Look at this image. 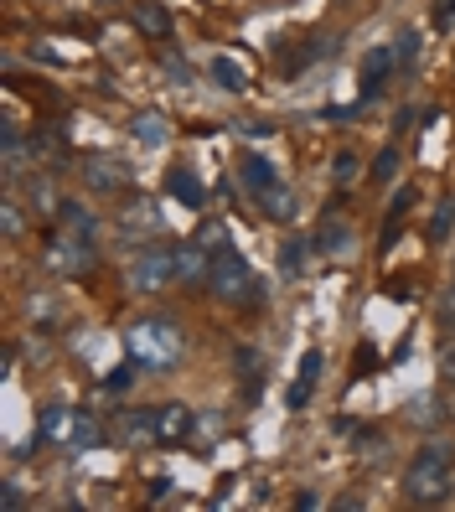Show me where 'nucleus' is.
<instances>
[{
  "mask_svg": "<svg viewBox=\"0 0 455 512\" xmlns=\"http://www.w3.org/2000/svg\"><path fill=\"white\" fill-rule=\"evenodd\" d=\"M125 352L140 373H176L187 357V337H181L176 316H135L125 331Z\"/></svg>",
  "mask_w": 455,
  "mask_h": 512,
  "instance_id": "nucleus-1",
  "label": "nucleus"
},
{
  "mask_svg": "<svg viewBox=\"0 0 455 512\" xmlns=\"http://www.w3.org/2000/svg\"><path fill=\"white\" fill-rule=\"evenodd\" d=\"M455 492V466H450V450L445 445H424L419 456L404 471V502L409 507H440Z\"/></svg>",
  "mask_w": 455,
  "mask_h": 512,
  "instance_id": "nucleus-2",
  "label": "nucleus"
},
{
  "mask_svg": "<svg viewBox=\"0 0 455 512\" xmlns=\"http://www.w3.org/2000/svg\"><path fill=\"white\" fill-rule=\"evenodd\" d=\"M42 264H47V275H57V280H83V275H94L99 249H94V238H88V233H68L63 228L57 238H47Z\"/></svg>",
  "mask_w": 455,
  "mask_h": 512,
  "instance_id": "nucleus-3",
  "label": "nucleus"
},
{
  "mask_svg": "<svg viewBox=\"0 0 455 512\" xmlns=\"http://www.w3.org/2000/svg\"><path fill=\"white\" fill-rule=\"evenodd\" d=\"M249 285H254V280H249L244 254H233V249L212 254V269H207V295H212V300H223V306H244V300H254Z\"/></svg>",
  "mask_w": 455,
  "mask_h": 512,
  "instance_id": "nucleus-4",
  "label": "nucleus"
},
{
  "mask_svg": "<svg viewBox=\"0 0 455 512\" xmlns=\"http://www.w3.org/2000/svg\"><path fill=\"white\" fill-rule=\"evenodd\" d=\"M125 280H130V290H135V295H156V290L176 285V249L145 244V249H140V254L130 259Z\"/></svg>",
  "mask_w": 455,
  "mask_h": 512,
  "instance_id": "nucleus-5",
  "label": "nucleus"
},
{
  "mask_svg": "<svg viewBox=\"0 0 455 512\" xmlns=\"http://www.w3.org/2000/svg\"><path fill=\"white\" fill-rule=\"evenodd\" d=\"M78 171H83V187H88V192H99V197H114V192H125V187L135 182L130 161L104 156V150H94V156H83V161H78Z\"/></svg>",
  "mask_w": 455,
  "mask_h": 512,
  "instance_id": "nucleus-6",
  "label": "nucleus"
},
{
  "mask_svg": "<svg viewBox=\"0 0 455 512\" xmlns=\"http://www.w3.org/2000/svg\"><path fill=\"white\" fill-rule=\"evenodd\" d=\"M119 233H125L130 244H156V238L166 233L161 202H150V197H135V202H125V213H119Z\"/></svg>",
  "mask_w": 455,
  "mask_h": 512,
  "instance_id": "nucleus-7",
  "label": "nucleus"
},
{
  "mask_svg": "<svg viewBox=\"0 0 455 512\" xmlns=\"http://www.w3.org/2000/svg\"><path fill=\"white\" fill-rule=\"evenodd\" d=\"M311 244H316V254H326V259H347V254L357 249V228H352L342 213H326Z\"/></svg>",
  "mask_w": 455,
  "mask_h": 512,
  "instance_id": "nucleus-8",
  "label": "nucleus"
},
{
  "mask_svg": "<svg viewBox=\"0 0 455 512\" xmlns=\"http://www.w3.org/2000/svg\"><path fill=\"white\" fill-rule=\"evenodd\" d=\"M150 419H156V445H181L192 430H197V419H192V409L187 404H156L150 409Z\"/></svg>",
  "mask_w": 455,
  "mask_h": 512,
  "instance_id": "nucleus-9",
  "label": "nucleus"
},
{
  "mask_svg": "<svg viewBox=\"0 0 455 512\" xmlns=\"http://www.w3.org/2000/svg\"><path fill=\"white\" fill-rule=\"evenodd\" d=\"M73 425H78V409L68 404H42L37 414V445H73Z\"/></svg>",
  "mask_w": 455,
  "mask_h": 512,
  "instance_id": "nucleus-10",
  "label": "nucleus"
},
{
  "mask_svg": "<svg viewBox=\"0 0 455 512\" xmlns=\"http://www.w3.org/2000/svg\"><path fill=\"white\" fill-rule=\"evenodd\" d=\"M207 269H212V254L197 244V238H192V244H181V249H176V285L202 290V285H207Z\"/></svg>",
  "mask_w": 455,
  "mask_h": 512,
  "instance_id": "nucleus-11",
  "label": "nucleus"
},
{
  "mask_svg": "<svg viewBox=\"0 0 455 512\" xmlns=\"http://www.w3.org/2000/svg\"><path fill=\"white\" fill-rule=\"evenodd\" d=\"M114 435L125 450H145V445H156V419H150V409H125Z\"/></svg>",
  "mask_w": 455,
  "mask_h": 512,
  "instance_id": "nucleus-12",
  "label": "nucleus"
},
{
  "mask_svg": "<svg viewBox=\"0 0 455 512\" xmlns=\"http://www.w3.org/2000/svg\"><path fill=\"white\" fill-rule=\"evenodd\" d=\"M316 378H321V352L311 347L306 357H300V368H295V383H290L285 404H290V409H306V404H311V394H316Z\"/></svg>",
  "mask_w": 455,
  "mask_h": 512,
  "instance_id": "nucleus-13",
  "label": "nucleus"
},
{
  "mask_svg": "<svg viewBox=\"0 0 455 512\" xmlns=\"http://www.w3.org/2000/svg\"><path fill=\"white\" fill-rule=\"evenodd\" d=\"M399 68V57H393V47H373L368 57H362V99H373L378 88L388 83V73Z\"/></svg>",
  "mask_w": 455,
  "mask_h": 512,
  "instance_id": "nucleus-14",
  "label": "nucleus"
},
{
  "mask_svg": "<svg viewBox=\"0 0 455 512\" xmlns=\"http://www.w3.org/2000/svg\"><path fill=\"white\" fill-rule=\"evenodd\" d=\"M32 156H37V140L26 145L21 140V130L16 125H6V150H0V171H6V182H16V176L32 166Z\"/></svg>",
  "mask_w": 455,
  "mask_h": 512,
  "instance_id": "nucleus-15",
  "label": "nucleus"
},
{
  "mask_svg": "<svg viewBox=\"0 0 455 512\" xmlns=\"http://www.w3.org/2000/svg\"><path fill=\"white\" fill-rule=\"evenodd\" d=\"M259 213L269 218V223H295V213H300V202H295V192L290 187H264L259 192Z\"/></svg>",
  "mask_w": 455,
  "mask_h": 512,
  "instance_id": "nucleus-16",
  "label": "nucleus"
},
{
  "mask_svg": "<svg viewBox=\"0 0 455 512\" xmlns=\"http://www.w3.org/2000/svg\"><path fill=\"white\" fill-rule=\"evenodd\" d=\"M130 135H135L140 145H166V140H171V125H166V114L140 109V114L130 119Z\"/></svg>",
  "mask_w": 455,
  "mask_h": 512,
  "instance_id": "nucleus-17",
  "label": "nucleus"
},
{
  "mask_svg": "<svg viewBox=\"0 0 455 512\" xmlns=\"http://www.w3.org/2000/svg\"><path fill=\"white\" fill-rule=\"evenodd\" d=\"M238 176H244V187L259 197L264 187H275V161H269V156H244V161H238Z\"/></svg>",
  "mask_w": 455,
  "mask_h": 512,
  "instance_id": "nucleus-18",
  "label": "nucleus"
},
{
  "mask_svg": "<svg viewBox=\"0 0 455 512\" xmlns=\"http://www.w3.org/2000/svg\"><path fill=\"white\" fill-rule=\"evenodd\" d=\"M166 192L176 197V202H187V207H202L207 202V192H202V182L187 171V166H176L171 176H166Z\"/></svg>",
  "mask_w": 455,
  "mask_h": 512,
  "instance_id": "nucleus-19",
  "label": "nucleus"
},
{
  "mask_svg": "<svg viewBox=\"0 0 455 512\" xmlns=\"http://www.w3.org/2000/svg\"><path fill=\"white\" fill-rule=\"evenodd\" d=\"M104 440H109V435H104L99 419L88 414V409H78V425H73V445H68V450H78V456H83V450H99Z\"/></svg>",
  "mask_w": 455,
  "mask_h": 512,
  "instance_id": "nucleus-20",
  "label": "nucleus"
},
{
  "mask_svg": "<svg viewBox=\"0 0 455 512\" xmlns=\"http://www.w3.org/2000/svg\"><path fill=\"white\" fill-rule=\"evenodd\" d=\"M135 26H140L145 37H156V42L171 37V16L156 6V0H140V6H135Z\"/></svg>",
  "mask_w": 455,
  "mask_h": 512,
  "instance_id": "nucleus-21",
  "label": "nucleus"
},
{
  "mask_svg": "<svg viewBox=\"0 0 455 512\" xmlns=\"http://www.w3.org/2000/svg\"><path fill=\"white\" fill-rule=\"evenodd\" d=\"M212 78H218L228 94H244L249 88V68L238 63V57H212Z\"/></svg>",
  "mask_w": 455,
  "mask_h": 512,
  "instance_id": "nucleus-22",
  "label": "nucleus"
},
{
  "mask_svg": "<svg viewBox=\"0 0 455 512\" xmlns=\"http://www.w3.org/2000/svg\"><path fill=\"white\" fill-rule=\"evenodd\" d=\"M26 197H32V213H52L57 218V207H63V197H57V187H52V176H32V182H26Z\"/></svg>",
  "mask_w": 455,
  "mask_h": 512,
  "instance_id": "nucleus-23",
  "label": "nucleus"
},
{
  "mask_svg": "<svg viewBox=\"0 0 455 512\" xmlns=\"http://www.w3.org/2000/svg\"><path fill=\"white\" fill-rule=\"evenodd\" d=\"M57 223H63L68 233H94V213H88L78 197H63V207H57Z\"/></svg>",
  "mask_w": 455,
  "mask_h": 512,
  "instance_id": "nucleus-24",
  "label": "nucleus"
},
{
  "mask_svg": "<svg viewBox=\"0 0 455 512\" xmlns=\"http://www.w3.org/2000/svg\"><path fill=\"white\" fill-rule=\"evenodd\" d=\"M404 414H409V425H419V430H435L440 419H445V414H440V404H435V394L409 399V409H404Z\"/></svg>",
  "mask_w": 455,
  "mask_h": 512,
  "instance_id": "nucleus-25",
  "label": "nucleus"
},
{
  "mask_svg": "<svg viewBox=\"0 0 455 512\" xmlns=\"http://www.w3.org/2000/svg\"><path fill=\"white\" fill-rule=\"evenodd\" d=\"M419 202V192L414 187H404V192H393V202H388V223H383V238L393 244V233H399V223H404V213Z\"/></svg>",
  "mask_w": 455,
  "mask_h": 512,
  "instance_id": "nucleus-26",
  "label": "nucleus"
},
{
  "mask_svg": "<svg viewBox=\"0 0 455 512\" xmlns=\"http://www.w3.org/2000/svg\"><path fill=\"white\" fill-rule=\"evenodd\" d=\"M450 233H455V197H440L435 218H430V244H445Z\"/></svg>",
  "mask_w": 455,
  "mask_h": 512,
  "instance_id": "nucleus-27",
  "label": "nucleus"
},
{
  "mask_svg": "<svg viewBox=\"0 0 455 512\" xmlns=\"http://www.w3.org/2000/svg\"><path fill=\"white\" fill-rule=\"evenodd\" d=\"M192 238H197V244H202L207 254H223V249H228V228H223L218 218H207V223H202Z\"/></svg>",
  "mask_w": 455,
  "mask_h": 512,
  "instance_id": "nucleus-28",
  "label": "nucleus"
},
{
  "mask_svg": "<svg viewBox=\"0 0 455 512\" xmlns=\"http://www.w3.org/2000/svg\"><path fill=\"white\" fill-rule=\"evenodd\" d=\"M0 223H6V244H21V233H26V218H21L16 197H6V202H0Z\"/></svg>",
  "mask_w": 455,
  "mask_h": 512,
  "instance_id": "nucleus-29",
  "label": "nucleus"
},
{
  "mask_svg": "<svg viewBox=\"0 0 455 512\" xmlns=\"http://www.w3.org/2000/svg\"><path fill=\"white\" fill-rule=\"evenodd\" d=\"M300 264H306V238H285V254H280V269L295 280L300 275Z\"/></svg>",
  "mask_w": 455,
  "mask_h": 512,
  "instance_id": "nucleus-30",
  "label": "nucleus"
},
{
  "mask_svg": "<svg viewBox=\"0 0 455 512\" xmlns=\"http://www.w3.org/2000/svg\"><path fill=\"white\" fill-rule=\"evenodd\" d=\"M393 57H399V68H409L414 57H419V32H409V26H404V32L393 37Z\"/></svg>",
  "mask_w": 455,
  "mask_h": 512,
  "instance_id": "nucleus-31",
  "label": "nucleus"
},
{
  "mask_svg": "<svg viewBox=\"0 0 455 512\" xmlns=\"http://www.w3.org/2000/svg\"><path fill=\"white\" fill-rule=\"evenodd\" d=\"M393 171H399V145H383V156L373 166V182H393Z\"/></svg>",
  "mask_w": 455,
  "mask_h": 512,
  "instance_id": "nucleus-32",
  "label": "nucleus"
},
{
  "mask_svg": "<svg viewBox=\"0 0 455 512\" xmlns=\"http://www.w3.org/2000/svg\"><path fill=\"white\" fill-rule=\"evenodd\" d=\"M130 383H135V363H130V368H119V373H104V388H109V394H125Z\"/></svg>",
  "mask_w": 455,
  "mask_h": 512,
  "instance_id": "nucleus-33",
  "label": "nucleus"
},
{
  "mask_svg": "<svg viewBox=\"0 0 455 512\" xmlns=\"http://www.w3.org/2000/svg\"><path fill=\"white\" fill-rule=\"evenodd\" d=\"M161 63H166V73H171L176 83H192V68H187V63H181V57H176V52H166V57H161Z\"/></svg>",
  "mask_w": 455,
  "mask_h": 512,
  "instance_id": "nucleus-34",
  "label": "nucleus"
},
{
  "mask_svg": "<svg viewBox=\"0 0 455 512\" xmlns=\"http://www.w3.org/2000/svg\"><path fill=\"white\" fill-rule=\"evenodd\" d=\"M440 378H445V383H455V337L440 347Z\"/></svg>",
  "mask_w": 455,
  "mask_h": 512,
  "instance_id": "nucleus-35",
  "label": "nucleus"
},
{
  "mask_svg": "<svg viewBox=\"0 0 455 512\" xmlns=\"http://www.w3.org/2000/svg\"><path fill=\"white\" fill-rule=\"evenodd\" d=\"M440 326H445V331H455V285L440 295Z\"/></svg>",
  "mask_w": 455,
  "mask_h": 512,
  "instance_id": "nucleus-36",
  "label": "nucleus"
},
{
  "mask_svg": "<svg viewBox=\"0 0 455 512\" xmlns=\"http://www.w3.org/2000/svg\"><path fill=\"white\" fill-rule=\"evenodd\" d=\"M352 176H357V156L342 150V156H337V182H352Z\"/></svg>",
  "mask_w": 455,
  "mask_h": 512,
  "instance_id": "nucleus-37",
  "label": "nucleus"
},
{
  "mask_svg": "<svg viewBox=\"0 0 455 512\" xmlns=\"http://www.w3.org/2000/svg\"><path fill=\"white\" fill-rule=\"evenodd\" d=\"M0 507H6V512H21V507H26L21 487H6V492H0Z\"/></svg>",
  "mask_w": 455,
  "mask_h": 512,
  "instance_id": "nucleus-38",
  "label": "nucleus"
},
{
  "mask_svg": "<svg viewBox=\"0 0 455 512\" xmlns=\"http://www.w3.org/2000/svg\"><path fill=\"white\" fill-rule=\"evenodd\" d=\"M450 21H455V0H440V6H435V26H440V32H445Z\"/></svg>",
  "mask_w": 455,
  "mask_h": 512,
  "instance_id": "nucleus-39",
  "label": "nucleus"
},
{
  "mask_svg": "<svg viewBox=\"0 0 455 512\" xmlns=\"http://www.w3.org/2000/svg\"><path fill=\"white\" fill-rule=\"evenodd\" d=\"M295 507H306V512H316V507H321V497H316V492H300V497H295Z\"/></svg>",
  "mask_w": 455,
  "mask_h": 512,
  "instance_id": "nucleus-40",
  "label": "nucleus"
}]
</instances>
